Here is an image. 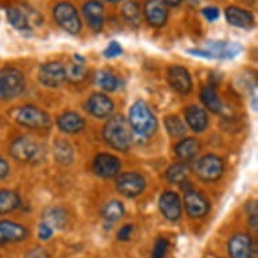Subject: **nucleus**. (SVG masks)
Listing matches in <instances>:
<instances>
[{
  "instance_id": "5",
  "label": "nucleus",
  "mask_w": 258,
  "mask_h": 258,
  "mask_svg": "<svg viewBox=\"0 0 258 258\" xmlns=\"http://www.w3.org/2000/svg\"><path fill=\"white\" fill-rule=\"evenodd\" d=\"M17 122L31 130H46L50 127V118L43 110L35 106H25L17 112Z\"/></svg>"
},
{
  "instance_id": "26",
  "label": "nucleus",
  "mask_w": 258,
  "mask_h": 258,
  "mask_svg": "<svg viewBox=\"0 0 258 258\" xmlns=\"http://www.w3.org/2000/svg\"><path fill=\"white\" fill-rule=\"evenodd\" d=\"M122 17L132 27H140L142 22V10L136 0H130L122 7Z\"/></svg>"
},
{
  "instance_id": "38",
  "label": "nucleus",
  "mask_w": 258,
  "mask_h": 258,
  "mask_svg": "<svg viewBox=\"0 0 258 258\" xmlns=\"http://www.w3.org/2000/svg\"><path fill=\"white\" fill-rule=\"evenodd\" d=\"M51 235H53V229H51L49 224L42 223L41 226H39V229H38L39 239H42V241H47V239H50Z\"/></svg>"
},
{
  "instance_id": "43",
  "label": "nucleus",
  "mask_w": 258,
  "mask_h": 258,
  "mask_svg": "<svg viewBox=\"0 0 258 258\" xmlns=\"http://www.w3.org/2000/svg\"><path fill=\"white\" fill-rule=\"evenodd\" d=\"M26 258H46V253L43 251L42 249H37V250H33V251H30Z\"/></svg>"
},
{
  "instance_id": "16",
  "label": "nucleus",
  "mask_w": 258,
  "mask_h": 258,
  "mask_svg": "<svg viewBox=\"0 0 258 258\" xmlns=\"http://www.w3.org/2000/svg\"><path fill=\"white\" fill-rule=\"evenodd\" d=\"M87 111L95 118H108L114 112V103L103 93H93L87 102Z\"/></svg>"
},
{
  "instance_id": "3",
  "label": "nucleus",
  "mask_w": 258,
  "mask_h": 258,
  "mask_svg": "<svg viewBox=\"0 0 258 258\" xmlns=\"http://www.w3.org/2000/svg\"><path fill=\"white\" fill-rule=\"evenodd\" d=\"M25 89V76L15 68L0 69V99L11 100L18 98Z\"/></svg>"
},
{
  "instance_id": "29",
  "label": "nucleus",
  "mask_w": 258,
  "mask_h": 258,
  "mask_svg": "<svg viewBox=\"0 0 258 258\" xmlns=\"http://www.w3.org/2000/svg\"><path fill=\"white\" fill-rule=\"evenodd\" d=\"M43 218L46 219V224H49L51 229L53 227H55V229H63L67 226V223H68V212L61 207H53L50 210H47Z\"/></svg>"
},
{
  "instance_id": "8",
  "label": "nucleus",
  "mask_w": 258,
  "mask_h": 258,
  "mask_svg": "<svg viewBox=\"0 0 258 258\" xmlns=\"http://www.w3.org/2000/svg\"><path fill=\"white\" fill-rule=\"evenodd\" d=\"M146 181L142 174L137 172H126L116 176V189L126 198L140 196L145 190Z\"/></svg>"
},
{
  "instance_id": "20",
  "label": "nucleus",
  "mask_w": 258,
  "mask_h": 258,
  "mask_svg": "<svg viewBox=\"0 0 258 258\" xmlns=\"http://www.w3.org/2000/svg\"><path fill=\"white\" fill-rule=\"evenodd\" d=\"M226 19L230 25L238 29H251L254 25L253 14L245 9L237 7V6H230L226 9Z\"/></svg>"
},
{
  "instance_id": "24",
  "label": "nucleus",
  "mask_w": 258,
  "mask_h": 258,
  "mask_svg": "<svg viewBox=\"0 0 258 258\" xmlns=\"http://www.w3.org/2000/svg\"><path fill=\"white\" fill-rule=\"evenodd\" d=\"M6 15H7V21L14 29H17L18 31H31V26H30L29 17L26 15V13L19 7L15 6H10L6 9Z\"/></svg>"
},
{
  "instance_id": "13",
  "label": "nucleus",
  "mask_w": 258,
  "mask_h": 258,
  "mask_svg": "<svg viewBox=\"0 0 258 258\" xmlns=\"http://www.w3.org/2000/svg\"><path fill=\"white\" fill-rule=\"evenodd\" d=\"M145 19L153 27H162L168 21V6L162 0H146L144 6Z\"/></svg>"
},
{
  "instance_id": "36",
  "label": "nucleus",
  "mask_w": 258,
  "mask_h": 258,
  "mask_svg": "<svg viewBox=\"0 0 258 258\" xmlns=\"http://www.w3.org/2000/svg\"><path fill=\"white\" fill-rule=\"evenodd\" d=\"M122 53H123L122 46H120L116 41H112V42H110V45L104 49L103 55H104L106 58H115V57H119Z\"/></svg>"
},
{
  "instance_id": "32",
  "label": "nucleus",
  "mask_w": 258,
  "mask_h": 258,
  "mask_svg": "<svg viewBox=\"0 0 258 258\" xmlns=\"http://www.w3.org/2000/svg\"><path fill=\"white\" fill-rule=\"evenodd\" d=\"M102 215L107 222H116L124 215V207L119 200H111L103 207Z\"/></svg>"
},
{
  "instance_id": "23",
  "label": "nucleus",
  "mask_w": 258,
  "mask_h": 258,
  "mask_svg": "<svg viewBox=\"0 0 258 258\" xmlns=\"http://www.w3.org/2000/svg\"><path fill=\"white\" fill-rule=\"evenodd\" d=\"M200 150V142L199 140L196 138H184L178 142L176 146H174V153L176 156L182 160L184 162H188V161L194 160L196 157V154L199 153Z\"/></svg>"
},
{
  "instance_id": "30",
  "label": "nucleus",
  "mask_w": 258,
  "mask_h": 258,
  "mask_svg": "<svg viewBox=\"0 0 258 258\" xmlns=\"http://www.w3.org/2000/svg\"><path fill=\"white\" fill-rule=\"evenodd\" d=\"M189 174V166L186 162H177L170 166L169 169L166 170V178L168 181L172 184H181L185 182L186 177Z\"/></svg>"
},
{
  "instance_id": "12",
  "label": "nucleus",
  "mask_w": 258,
  "mask_h": 258,
  "mask_svg": "<svg viewBox=\"0 0 258 258\" xmlns=\"http://www.w3.org/2000/svg\"><path fill=\"white\" fill-rule=\"evenodd\" d=\"M184 206H185L186 214L192 219H200L207 215L210 211V202L200 192L192 189L185 192Z\"/></svg>"
},
{
  "instance_id": "37",
  "label": "nucleus",
  "mask_w": 258,
  "mask_h": 258,
  "mask_svg": "<svg viewBox=\"0 0 258 258\" xmlns=\"http://www.w3.org/2000/svg\"><path fill=\"white\" fill-rule=\"evenodd\" d=\"M203 15L208 22H215L216 19H219V15H220L219 9L212 7V6L206 7V9H203Z\"/></svg>"
},
{
  "instance_id": "31",
  "label": "nucleus",
  "mask_w": 258,
  "mask_h": 258,
  "mask_svg": "<svg viewBox=\"0 0 258 258\" xmlns=\"http://www.w3.org/2000/svg\"><path fill=\"white\" fill-rule=\"evenodd\" d=\"M96 84L107 92H114L120 87V80L108 71H100L96 73Z\"/></svg>"
},
{
  "instance_id": "33",
  "label": "nucleus",
  "mask_w": 258,
  "mask_h": 258,
  "mask_svg": "<svg viewBox=\"0 0 258 258\" xmlns=\"http://www.w3.org/2000/svg\"><path fill=\"white\" fill-rule=\"evenodd\" d=\"M165 127L166 132L172 138H180L185 136V124L176 115H170L165 119Z\"/></svg>"
},
{
  "instance_id": "28",
  "label": "nucleus",
  "mask_w": 258,
  "mask_h": 258,
  "mask_svg": "<svg viewBox=\"0 0 258 258\" xmlns=\"http://www.w3.org/2000/svg\"><path fill=\"white\" fill-rule=\"evenodd\" d=\"M88 77V68L84 62H71L65 67V80L79 84Z\"/></svg>"
},
{
  "instance_id": "4",
  "label": "nucleus",
  "mask_w": 258,
  "mask_h": 258,
  "mask_svg": "<svg viewBox=\"0 0 258 258\" xmlns=\"http://www.w3.org/2000/svg\"><path fill=\"white\" fill-rule=\"evenodd\" d=\"M53 18L55 23L69 34L76 35L81 31V19L76 7L68 2H61L53 9Z\"/></svg>"
},
{
  "instance_id": "42",
  "label": "nucleus",
  "mask_w": 258,
  "mask_h": 258,
  "mask_svg": "<svg viewBox=\"0 0 258 258\" xmlns=\"http://www.w3.org/2000/svg\"><path fill=\"white\" fill-rule=\"evenodd\" d=\"M188 53L192 55H198V57H203V58H208L211 59L212 57L210 55V53H208L207 50H199V49H189L188 50Z\"/></svg>"
},
{
  "instance_id": "18",
  "label": "nucleus",
  "mask_w": 258,
  "mask_h": 258,
  "mask_svg": "<svg viewBox=\"0 0 258 258\" xmlns=\"http://www.w3.org/2000/svg\"><path fill=\"white\" fill-rule=\"evenodd\" d=\"M206 49L212 58L231 59L241 54L242 46L237 42H226V41H208Z\"/></svg>"
},
{
  "instance_id": "19",
  "label": "nucleus",
  "mask_w": 258,
  "mask_h": 258,
  "mask_svg": "<svg viewBox=\"0 0 258 258\" xmlns=\"http://www.w3.org/2000/svg\"><path fill=\"white\" fill-rule=\"evenodd\" d=\"M29 231L25 226L11 222V220H2L0 222V245L11 243V242H21L26 239Z\"/></svg>"
},
{
  "instance_id": "6",
  "label": "nucleus",
  "mask_w": 258,
  "mask_h": 258,
  "mask_svg": "<svg viewBox=\"0 0 258 258\" xmlns=\"http://www.w3.org/2000/svg\"><path fill=\"white\" fill-rule=\"evenodd\" d=\"M195 172L200 180L206 182H214L222 177L224 172V162L216 154H207L198 161Z\"/></svg>"
},
{
  "instance_id": "45",
  "label": "nucleus",
  "mask_w": 258,
  "mask_h": 258,
  "mask_svg": "<svg viewBox=\"0 0 258 258\" xmlns=\"http://www.w3.org/2000/svg\"><path fill=\"white\" fill-rule=\"evenodd\" d=\"M104 2H108V3H119V2H122V0H104Z\"/></svg>"
},
{
  "instance_id": "9",
  "label": "nucleus",
  "mask_w": 258,
  "mask_h": 258,
  "mask_svg": "<svg viewBox=\"0 0 258 258\" xmlns=\"http://www.w3.org/2000/svg\"><path fill=\"white\" fill-rule=\"evenodd\" d=\"M230 258H255L257 247L254 243L253 238L246 233L234 234L229 241Z\"/></svg>"
},
{
  "instance_id": "2",
  "label": "nucleus",
  "mask_w": 258,
  "mask_h": 258,
  "mask_svg": "<svg viewBox=\"0 0 258 258\" xmlns=\"http://www.w3.org/2000/svg\"><path fill=\"white\" fill-rule=\"evenodd\" d=\"M128 123L133 130L142 137H152L157 130V119L149 106L138 100L128 111Z\"/></svg>"
},
{
  "instance_id": "17",
  "label": "nucleus",
  "mask_w": 258,
  "mask_h": 258,
  "mask_svg": "<svg viewBox=\"0 0 258 258\" xmlns=\"http://www.w3.org/2000/svg\"><path fill=\"white\" fill-rule=\"evenodd\" d=\"M168 83L176 92L186 95L192 89V79L189 72L184 67L173 65L168 71Z\"/></svg>"
},
{
  "instance_id": "44",
  "label": "nucleus",
  "mask_w": 258,
  "mask_h": 258,
  "mask_svg": "<svg viewBox=\"0 0 258 258\" xmlns=\"http://www.w3.org/2000/svg\"><path fill=\"white\" fill-rule=\"evenodd\" d=\"M162 2H164L166 6H169V7H177L182 0H162Z\"/></svg>"
},
{
  "instance_id": "10",
  "label": "nucleus",
  "mask_w": 258,
  "mask_h": 258,
  "mask_svg": "<svg viewBox=\"0 0 258 258\" xmlns=\"http://www.w3.org/2000/svg\"><path fill=\"white\" fill-rule=\"evenodd\" d=\"M38 79L47 88H57L65 81V65L61 62H46L39 68Z\"/></svg>"
},
{
  "instance_id": "35",
  "label": "nucleus",
  "mask_w": 258,
  "mask_h": 258,
  "mask_svg": "<svg viewBox=\"0 0 258 258\" xmlns=\"http://www.w3.org/2000/svg\"><path fill=\"white\" fill-rule=\"evenodd\" d=\"M168 249H169V242L168 239L164 237H160L156 239V243H154V247H153V258H165L166 253H168Z\"/></svg>"
},
{
  "instance_id": "14",
  "label": "nucleus",
  "mask_w": 258,
  "mask_h": 258,
  "mask_svg": "<svg viewBox=\"0 0 258 258\" xmlns=\"http://www.w3.org/2000/svg\"><path fill=\"white\" fill-rule=\"evenodd\" d=\"M158 207L164 218L170 222H176L181 216V202L173 190H166L160 196Z\"/></svg>"
},
{
  "instance_id": "40",
  "label": "nucleus",
  "mask_w": 258,
  "mask_h": 258,
  "mask_svg": "<svg viewBox=\"0 0 258 258\" xmlns=\"http://www.w3.org/2000/svg\"><path fill=\"white\" fill-rule=\"evenodd\" d=\"M133 233V224H124L122 229L118 231V239L119 241H127L132 237Z\"/></svg>"
},
{
  "instance_id": "41",
  "label": "nucleus",
  "mask_w": 258,
  "mask_h": 258,
  "mask_svg": "<svg viewBox=\"0 0 258 258\" xmlns=\"http://www.w3.org/2000/svg\"><path fill=\"white\" fill-rule=\"evenodd\" d=\"M10 172V166L7 164V161L3 160V158H0V180H3L9 176Z\"/></svg>"
},
{
  "instance_id": "15",
  "label": "nucleus",
  "mask_w": 258,
  "mask_h": 258,
  "mask_svg": "<svg viewBox=\"0 0 258 258\" xmlns=\"http://www.w3.org/2000/svg\"><path fill=\"white\" fill-rule=\"evenodd\" d=\"M83 15L93 31L100 33L104 26V7L99 0H88L83 5Z\"/></svg>"
},
{
  "instance_id": "22",
  "label": "nucleus",
  "mask_w": 258,
  "mask_h": 258,
  "mask_svg": "<svg viewBox=\"0 0 258 258\" xmlns=\"http://www.w3.org/2000/svg\"><path fill=\"white\" fill-rule=\"evenodd\" d=\"M185 122L194 132H204L208 127L207 112L202 107L189 106L185 110Z\"/></svg>"
},
{
  "instance_id": "1",
  "label": "nucleus",
  "mask_w": 258,
  "mask_h": 258,
  "mask_svg": "<svg viewBox=\"0 0 258 258\" xmlns=\"http://www.w3.org/2000/svg\"><path fill=\"white\" fill-rule=\"evenodd\" d=\"M103 138L115 150L127 152L133 142L132 127L122 115L111 116L103 128Z\"/></svg>"
},
{
  "instance_id": "21",
  "label": "nucleus",
  "mask_w": 258,
  "mask_h": 258,
  "mask_svg": "<svg viewBox=\"0 0 258 258\" xmlns=\"http://www.w3.org/2000/svg\"><path fill=\"white\" fill-rule=\"evenodd\" d=\"M57 126L61 132L67 133V134H76V133L84 130L85 120L77 112L68 111V112L59 115L57 119Z\"/></svg>"
},
{
  "instance_id": "39",
  "label": "nucleus",
  "mask_w": 258,
  "mask_h": 258,
  "mask_svg": "<svg viewBox=\"0 0 258 258\" xmlns=\"http://www.w3.org/2000/svg\"><path fill=\"white\" fill-rule=\"evenodd\" d=\"M249 207L251 208V211H247V218H249V224L253 229H257V204L251 202L249 203Z\"/></svg>"
},
{
  "instance_id": "34",
  "label": "nucleus",
  "mask_w": 258,
  "mask_h": 258,
  "mask_svg": "<svg viewBox=\"0 0 258 258\" xmlns=\"http://www.w3.org/2000/svg\"><path fill=\"white\" fill-rule=\"evenodd\" d=\"M54 156L59 164H71L73 160V150L67 142H57L54 145Z\"/></svg>"
},
{
  "instance_id": "11",
  "label": "nucleus",
  "mask_w": 258,
  "mask_h": 258,
  "mask_svg": "<svg viewBox=\"0 0 258 258\" xmlns=\"http://www.w3.org/2000/svg\"><path fill=\"white\" fill-rule=\"evenodd\" d=\"M93 172L102 178L116 177L120 173V161L112 154L100 153L93 160Z\"/></svg>"
},
{
  "instance_id": "27",
  "label": "nucleus",
  "mask_w": 258,
  "mask_h": 258,
  "mask_svg": "<svg viewBox=\"0 0 258 258\" xmlns=\"http://www.w3.org/2000/svg\"><path fill=\"white\" fill-rule=\"evenodd\" d=\"M21 206V198L17 192L9 189L0 190V214H10Z\"/></svg>"
},
{
  "instance_id": "25",
  "label": "nucleus",
  "mask_w": 258,
  "mask_h": 258,
  "mask_svg": "<svg viewBox=\"0 0 258 258\" xmlns=\"http://www.w3.org/2000/svg\"><path fill=\"white\" fill-rule=\"evenodd\" d=\"M200 100L214 114H219L222 111V102H220L219 96L216 93V89L212 85H206L203 89L200 91Z\"/></svg>"
},
{
  "instance_id": "7",
  "label": "nucleus",
  "mask_w": 258,
  "mask_h": 258,
  "mask_svg": "<svg viewBox=\"0 0 258 258\" xmlns=\"http://www.w3.org/2000/svg\"><path fill=\"white\" fill-rule=\"evenodd\" d=\"M10 153L19 162H34L41 157V148L29 137H19L11 144Z\"/></svg>"
}]
</instances>
